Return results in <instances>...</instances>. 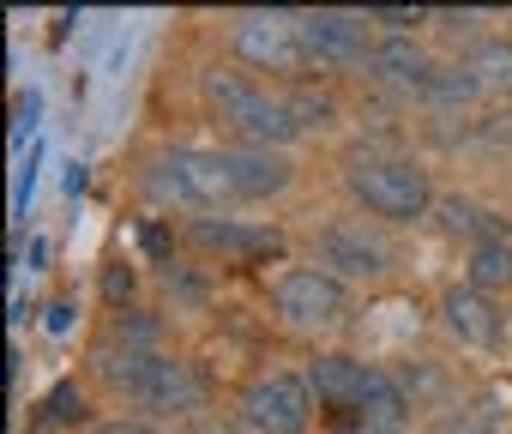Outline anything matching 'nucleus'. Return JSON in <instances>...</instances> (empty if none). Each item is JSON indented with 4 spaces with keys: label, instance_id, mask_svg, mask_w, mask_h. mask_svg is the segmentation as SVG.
I'll list each match as a JSON object with an SVG mask.
<instances>
[{
    "label": "nucleus",
    "instance_id": "25",
    "mask_svg": "<svg viewBox=\"0 0 512 434\" xmlns=\"http://www.w3.org/2000/svg\"><path fill=\"white\" fill-rule=\"evenodd\" d=\"M344 434H404V428H374V422H356V428H344Z\"/></svg>",
    "mask_w": 512,
    "mask_h": 434
},
{
    "label": "nucleus",
    "instance_id": "11",
    "mask_svg": "<svg viewBox=\"0 0 512 434\" xmlns=\"http://www.w3.org/2000/svg\"><path fill=\"white\" fill-rule=\"evenodd\" d=\"M308 67H356L368 61V13H296Z\"/></svg>",
    "mask_w": 512,
    "mask_h": 434
},
{
    "label": "nucleus",
    "instance_id": "4",
    "mask_svg": "<svg viewBox=\"0 0 512 434\" xmlns=\"http://www.w3.org/2000/svg\"><path fill=\"white\" fill-rule=\"evenodd\" d=\"M145 193L157 205H187V211H229L241 193H235V175H229V157L223 151H193V145H175V151H157L145 163Z\"/></svg>",
    "mask_w": 512,
    "mask_h": 434
},
{
    "label": "nucleus",
    "instance_id": "20",
    "mask_svg": "<svg viewBox=\"0 0 512 434\" xmlns=\"http://www.w3.org/2000/svg\"><path fill=\"white\" fill-rule=\"evenodd\" d=\"M85 416V398H79V386H55L49 398H43V416H37V428H67V422H79Z\"/></svg>",
    "mask_w": 512,
    "mask_h": 434
},
{
    "label": "nucleus",
    "instance_id": "17",
    "mask_svg": "<svg viewBox=\"0 0 512 434\" xmlns=\"http://www.w3.org/2000/svg\"><path fill=\"white\" fill-rule=\"evenodd\" d=\"M422 97H428V103H440V109H464V103H476V97H482V85H476L464 67H434V79L422 85Z\"/></svg>",
    "mask_w": 512,
    "mask_h": 434
},
{
    "label": "nucleus",
    "instance_id": "18",
    "mask_svg": "<svg viewBox=\"0 0 512 434\" xmlns=\"http://www.w3.org/2000/svg\"><path fill=\"white\" fill-rule=\"evenodd\" d=\"M284 103H290V115H296V127H302V133H314V127H332V121H338V103H332L326 91H314V85L284 91Z\"/></svg>",
    "mask_w": 512,
    "mask_h": 434
},
{
    "label": "nucleus",
    "instance_id": "19",
    "mask_svg": "<svg viewBox=\"0 0 512 434\" xmlns=\"http://www.w3.org/2000/svg\"><path fill=\"white\" fill-rule=\"evenodd\" d=\"M440 224H446V236H470V242H488V217L476 211V205H464V199H446L440 205Z\"/></svg>",
    "mask_w": 512,
    "mask_h": 434
},
{
    "label": "nucleus",
    "instance_id": "3",
    "mask_svg": "<svg viewBox=\"0 0 512 434\" xmlns=\"http://www.w3.org/2000/svg\"><path fill=\"white\" fill-rule=\"evenodd\" d=\"M103 374L151 416H199L211 386L193 362H175V356H157V350H127V356H109Z\"/></svg>",
    "mask_w": 512,
    "mask_h": 434
},
{
    "label": "nucleus",
    "instance_id": "6",
    "mask_svg": "<svg viewBox=\"0 0 512 434\" xmlns=\"http://www.w3.org/2000/svg\"><path fill=\"white\" fill-rule=\"evenodd\" d=\"M272 308L296 332H326V326H338L350 314V290L320 266H290V272L272 278Z\"/></svg>",
    "mask_w": 512,
    "mask_h": 434
},
{
    "label": "nucleus",
    "instance_id": "1",
    "mask_svg": "<svg viewBox=\"0 0 512 434\" xmlns=\"http://www.w3.org/2000/svg\"><path fill=\"white\" fill-rule=\"evenodd\" d=\"M344 181H350V199L380 217V224H416L434 205V181L416 157H398V151H356L344 163Z\"/></svg>",
    "mask_w": 512,
    "mask_h": 434
},
{
    "label": "nucleus",
    "instance_id": "16",
    "mask_svg": "<svg viewBox=\"0 0 512 434\" xmlns=\"http://www.w3.org/2000/svg\"><path fill=\"white\" fill-rule=\"evenodd\" d=\"M470 284H476V290L512 284V242H500V236L476 242V248H470Z\"/></svg>",
    "mask_w": 512,
    "mask_h": 434
},
{
    "label": "nucleus",
    "instance_id": "21",
    "mask_svg": "<svg viewBox=\"0 0 512 434\" xmlns=\"http://www.w3.org/2000/svg\"><path fill=\"white\" fill-rule=\"evenodd\" d=\"M368 25H386L392 37H410L416 25H428V13H422V7H374Z\"/></svg>",
    "mask_w": 512,
    "mask_h": 434
},
{
    "label": "nucleus",
    "instance_id": "10",
    "mask_svg": "<svg viewBox=\"0 0 512 434\" xmlns=\"http://www.w3.org/2000/svg\"><path fill=\"white\" fill-rule=\"evenodd\" d=\"M187 242L205 260H223V266H253V260H278L284 254V230L241 224V217H193Z\"/></svg>",
    "mask_w": 512,
    "mask_h": 434
},
{
    "label": "nucleus",
    "instance_id": "14",
    "mask_svg": "<svg viewBox=\"0 0 512 434\" xmlns=\"http://www.w3.org/2000/svg\"><path fill=\"white\" fill-rule=\"evenodd\" d=\"M374 73H380L386 85H404V91H422V85L434 79V61L422 55V43H416V37H386V43L374 49Z\"/></svg>",
    "mask_w": 512,
    "mask_h": 434
},
{
    "label": "nucleus",
    "instance_id": "12",
    "mask_svg": "<svg viewBox=\"0 0 512 434\" xmlns=\"http://www.w3.org/2000/svg\"><path fill=\"white\" fill-rule=\"evenodd\" d=\"M440 314H446V332H452L458 344H470V350H494V344H500V308L488 302V290L458 284V290H446Z\"/></svg>",
    "mask_w": 512,
    "mask_h": 434
},
{
    "label": "nucleus",
    "instance_id": "5",
    "mask_svg": "<svg viewBox=\"0 0 512 434\" xmlns=\"http://www.w3.org/2000/svg\"><path fill=\"white\" fill-rule=\"evenodd\" d=\"M205 103H211L247 145H266V151H284V145L302 133L284 97H272V91H260V85H247L241 73H205Z\"/></svg>",
    "mask_w": 512,
    "mask_h": 434
},
{
    "label": "nucleus",
    "instance_id": "9",
    "mask_svg": "<svg viewBox=\"0 0 512 434\" xmlns=\"http://www.w3.org/2000/svg\"><path fill=\"white\" fill-rule=\"evenodd\" d=\"M235 55L247 67H260V73H296L308 67L302 61V31H296V13H241L235 31H229Z\"/></svg>",
    "mask_w": 512,
    "mask_h": 434
},
{
    "label": "nucleus",
    "instance_id": "7",
    "mask_svg": "<svg viewBox=\"0 0 512 434\" xmlns=\"http://www.w3.org/2000/svg\"><path fill=\"white\" fill-rule=\"evenodd\" d=\"M314 266L332 272L338 284L344 278H386L392 272V248L380 230H368L362 217H338V224H326L314 236Z\"/></svg>",
    "mask_w": 512,
    "mask_h": 434
},
{
    "label": "nucleus",
    "instance_id": "23",
    "mask_svg": "<svg viewBox=\"0 0 512 434\" xmlns=\"http://www.w3.org/2000/svg\"><path fill=\"white\" fill-rule=\"evenodd\" d=\"M103 290H109V302L133 296V272H109V278H103Z\"/></svg>",
    "mask_w": 512,
    "mask_h": 434
},
{
    "label": "nucleus",
    "instance_id": "15",
    "mask_svg": "<svg viewBox=\"0 0 512 434\" xmlns=\"http://www.w3.org/2000/svg\"><path fill=\"white\" fill-rule=\"evenodd\" d=\"M464 73L488 91V97H512V37H482L464 55Z\"/></svg>",
    "mask_w": 512,
    "mask_h": 434
},
{
    "label": "nucleus",
    "instance_id": "8",
    "mask_svg": "<svg viewBox=\"0 0 512 434\" xmlns=\"http://www.w3.org/2000/svg\"><path fill=\"white\" fill-rule=\"evenodd\" d=\"M241 422L253 434H308L314 422V392L296 374H260L241 392Z\"/></svg>",
    "mask_w": 512,
    "mask_h": 434
},
{
    "label": "nucleus",
    "instance_id": "24",
    "mask_svg": "<svg viewBox=\"0 0 512 434\" xmlns=\"http://www.w3.org/2000/svg\"><path fill=\"white\" fill-rule=\"evenodd\" d=\"M67 326H73V308H67V302H55V308H49V332H67Z\"/></svg>",
    "mask_w": 512,
    "mask_h": 434
},
{
    "label": "nucleus",
    "instance_id": "13",
    "mask_svg": "<svg viewBox=\"0 0 512 434\" xmlns=\"http://www.w3.org/2000/svg\"><path fill=\"white\" fill-rule=\"evenodd\" d=\"M223 157H229V175H235V193L241 199H272V193H284L296 181L290 157L284 151H266V145H235Z\"/></svg>",
    "mask_w": 512,
    "mask_h": 434
},
{
    "label": "nucleus",
    "instance_id": "2",
    "mask_svg": "<svg viewBox=\"0 0 512 434\" xmlns=\"http://www.w3.org/2000/svg\"><path fill=\"white\" fill-rule=\"evenodd\" d=\"M308 392L326 410H344V416L374 422V428H404V416H410V398L392 386V374H380L362 356H320L308 368Z\"/></svg>",
    "mask_w": 512,
    "mask_h": 434
},
{
    "label": "nucleus",
    "instance_id": "22",
    "mask_svg": "<svg viewBox=\"0 0 512 434\" xmlns=\"http://www.w3.org/2000/svg\"><path fill=\"white\" fill-rule=\"evenodd\" d=\"M97 434H169V428H157V422H103Z\"/></svg>",
    "mask_w": 512,
    "mask_h": 434
}]
</instances>
